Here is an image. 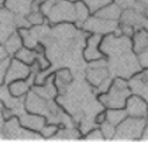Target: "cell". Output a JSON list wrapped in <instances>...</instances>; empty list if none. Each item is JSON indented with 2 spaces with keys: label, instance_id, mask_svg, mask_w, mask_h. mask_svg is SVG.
<instances>
[{
  "label": "cell",
  "instance_id": "obj_1",
  "mask_svg": "<svg viewBox=\"0 0 148 142\" xmlns=\"http://www.w3.org/2000/svg\"><path fill=\"white\" fill-rule=\"evenodd\" d=\"M148 127L147 117H127L117 125L116 139H141Z\"/></svg>",
  "mask_w": 148,
  "mask_h": 142
},
{
  "label": "cell",
  "instance_id": "obj_2",
  "mask_svg": "<svg viewBox=\"0 0 148 142\" xmlns=\"http://www.w3.org/2000/svg\"><path fill=\"white\" fill-rule=\"evenodd\" d=\"M51 24H61V23H75L78 21L75 3L68 0H55L54 6L47 16Z\"/></svg>",
  "mask_w": 148,
  "mask_h": 142
},
{
  "label": "cell",
  "instance_id": "obj_3",
  "mask_svg": "<svg viewBox=\"0 0 148 142\" xmlns=\"http://www.w3.org/2000/svg\"><path fill=\"white\" fill-rule=\"evenodd\" d=\"M133 93L130 87H119L116 85H112L110 90L107 93H103L99 97V101L106 109H124L125 101Z\"/></svg>",
  "mask_w": 148,
  "mask_h": 142
},
{
  "label": "cell",
  "instance_id": "obj_4",
  "mask_svg": "<svg viewBox=\"0 0 148 142\" xmlns=\"http://www.w3.org/2000/svg\"><path fill=\"white\" fill-rule=\"evenodd\" d=\"M117 27H119V21L100 18L97 16L89 17L83 23V28L86 31H92L93 34H102V35H107V34L113 33Z\"/></svg>",
  "mask_w": 148,
  "mask_h": 142
},
{
  "label": "cell",
  "instance_id": "obj_5",
  "mask_svg": "<svg viewBox=\"0 0 148 142\" xmlns=\"http://www.w3.org/2000/svg\"><path fill=\"white\" fill-rule=\"evenodd\" d=\"M125 110L130 117H148V101L145 97L133 93L125 101Z\"/></svg>",
  "mask_w": 148,
  "mask_h": 142
},
{
  "label": "cell",
  "instance_id": "obj_6",
  "mask_svg": "<svg viewBox=\"0 0 148 142\" xmlns=\"http://www.w3.org/2000/svg\"><path fill=\"white\" fill-rule=\"evenodd\" d=\"M31 73V68L30 65L24 63L21 61H18L17 58L13 56L12 65L7 70V75L4 77V82H3V86H7L9 83H12L14 80H18V79H27Z\"/></svg>",
  "mask_w": 148,
  "mask_h": 142
},
{
  "label": "cell",
  "instance_id": "obj_7",
  "mask_svg": "<svg viewBox=\"0 0 148 142\" xmlns=\"http://www.w3.org/2000/svg\"><path fill=\"white\" fill-rule=\"evenodd\" d=\"M102 41H103V35L102 34H92L90 37L88 38V42H86V48L83 51V58L92 62V61H96V59H102L104 54H103L102 48Z\"/></svg>",
  "mask_w": 148,
  "mask_h": 142
},
{
  "label": "cell",
  "instance_id": "obj_8",
  "mask_svg": "<svg viewBox=\"0 0 148 142\" xmlns=\"http://www.w3.org/2000/svg\"><path fill=\"white\" fill-rule=\"evenodd\" d=\"M24 107H25V110H27V113L42 114V115L49 110L48 109V103H47V100L44 97H41L40 94H37L33 89L25 94Z\"/></svg>",
  "mask_w": 148,
  "mask_h": 142
},
{
  "label": "cell",
  "instance_id": "obj_9",
  "mask_svg": "<svg viewBox=\"0 0 148 142\" xmlns=\"http://www.w3.org/2000/svg\"><path fill=\"white\" fill-rule=\"evenodd\" d=\"M20 124L24 130L27 131H33V132H38L42 130V127L47 124V117L42 114H33V113H27L21 117H18Z\"/></svg>",
  "mask_w": 148,
  "mask_h": 142
},
{
  "label": "cell",
  "instance_id": "obj_10",
  "mask_svg": "<svg viewBox=\"0 0 148 142\" xmlns=\"http://www.w3.org/2000/svg\"><path fill=\"white\" fill-rule=\"evenodd\" d=\"M34 0H4L3 7L13 11L16 16H28L33 9Z\"/></svg>",
  "mask_w": 148,
  "mask_h": 142
},
{
  "label": "cell",
  "instance_id": "obj_11",
  "mask_svg": "<svg viewBox=\"0 0 148 142\" xmlns=\"http://www.w3.org/2000/svg\"><path fill=\"white\" fill-rule=\"evenodd\" d=\"M107 77H109L107 66H89V69L86 72L88 82L95 87H99Z\"/></svg>",
  "mask_w": 148,
  "mask_h": 142
},
{
  "label": "cell",
  "instance_id": "obj_12",
  "mask_svg": "<svg viewBox=\"0 0 148 142\" xmlns=\"http://www.w3.org/2000/svg\"><path fill=\"white\" fill-rule=\"evenodd\" d=\"M121 14H123L121 7L117 3H109L95 11V16L100 18H106V20H113V21H120Z\"/></svg>",
  "mask_w": 148,
  "mask_h": 142
},
{
  "label": "cell",
  "instance_id": "obj_13",
  "mask_svg": "<svg viewBox=\"0 0 148 142\" xmlns=\"http://www.w3.org/2000/svg\"><path fill=\"white\" fill-rule=\"evenodd\" d=\"M31 89H33V85H31L27 79H18V80H14V82H12V83L7 85L9 94L14 98L25 96Z\"/></svg>",
  "mask_w": 148,
  "mask_h": 142
},
{
  "label": "cell",
  "instance_id": "obj_14",
  "mask_svg": "<svg viewBox=\"0 0 148 142\" xmlns=\"http://www.w3.org/2000/svg\"><path fill=\"white\" fill-rule=\"evenodd\" d=\"M55 73L51 75L48 77L47 83L41 85V86H33V90H34L37 94H40L41 97H44L45 100H52V98L57 96V87H55Z\"/></svg>",
  "mask_w": 148,
  "mask_h": 142
},
{
  "label": "cell",
  "instance_id": "obj_15",
  "mask_svg": "<svg viewBox=\"0 0 148 142\" xmlns=\"http://www.w3.org/2000/svg\"><path fill=\"white\" fill-rule=\"evenodd\" d=\"M145 49H148V30L140 28L137 30L133 37V51L134 54H141Z\"/></svg>",
  "mask_w": 148,
  "mask_h": 142
},
{
  "label": "cell",
  "instance_id": "obj_16",
  "mask_svg": "<svg viewBox=\"0 0 148 142\" xmlns=\"http://www.w3.org/2000/svg\"><path fill=\"white\" fill-rule=\"evenodd\" d=\"M4 45V48L7 49V52L10 55H14L18 49H21L24 46V41H23V37H21V34L18 33V31H14V33L3 42Z\"/></svg>",
  "mask_w": 148,
  "mask_h": 142
},
{
  "label": "cell",
  "instance_id": "obj_17",
  "mask_svg": "<svg viewBox=\"0 0 148 142\" xmlns=\"http://www.w3.org/2000/svg\"><path fill=\"white\" fill-rule=\"evenodd\" d=\"M35 52H37V51H34V49H31V48H28V46L24 45L23 48L18 49L13 56L17 58L18 61H21V62H24V63H27V65L31 66L33 63H35V61H37V55H35Z\"/></svg>",
  "mask_w": 148,
  "mask_h": 142
},
{
  "label": "cell",
  "instance_id": "obj_18",
  "mask_svg": "<svg viewBox=\"0 0 148 142\" xmlns=\"http://www.w3.org/2000/svg\"><path fill=\"white\" fill-rule=\"evenodd\" d=\"M106 114H107V121L116 127L128 117L125 109H106Z\"/></svg>",
  "mask_w": 148,
  "mask_h": 142
},
{
  "label": "cell",
  "instance_id": "obj_19",
  "mask_svg": "<svg viewBox=\"0 0 148 142\" xmlns=\"http://www.w3.org/2000/svg\"><path fill=\"white\" fill-rule=\"evenodd\" d=\"M75 9H76L78 23H80V24H83V23L90 17V9H89V6H86L82 0L75 1Z\"/></svg>",
  "mask_w": 148,
  "mask_h": 142
},
{
  "label": "cell",
  "instance_id": "obj_20",
  "mask_svg": "<svg viewBox=\"0 0 148 142\" xmlns=\"http://www.w3.org/2000/svg\"><path fill=\"white\" fill-rule=\"evenodd\" d=\"M121 24H131V25H136L138 23L143 21V16L136 13L134 10H124L123 14H121Z\"/></svg>",
  "mask_w": 148,
  "mask_h": 142
},
{
  "label": "cell",
  "instance_id": "obj_21",
  "mask_svg": "<svg viewBox=\"0 0 148 142\" xmlns=\"http://www.w3.org/2000/svg\"><path fill=\"white\" fill-rule=\"evenodd\" d=\"M100 130H102L103 135H104V139H113L116 137L117 127L113 125L112 122H109V121H104L103 124H100Z\"/></svg>",
  "mask_w": 148,
  "mask_h": 142
},
{
  "label": "cell",
  "instance_id": "obj_22",
  "mask_svg": "<svg viewBox=\"0 0 148 142\" xmlns=\"http://www.w3.org/2000/svg\"><path fill=\"white\" fill-rule=\"evenodd\" d=\"M44 18H45V16H44V13H42L41 10L31 11V13L27 16V20H28V23H30L31 25H34V27L41 25V24L44 23Z\"/></svg>",
  "mask_w": 148,
  "mask_h": 142
},
{
  "label": "cell",
  "instance_id": "obj_23",
  "mask_svg": "<svg viewBox=\"0 0 148 142\" xmlns=\"http://www.w3.org/2000/svg\"><path fill=\"white\" fill-rule=\"evenodd\" d=\"M58 130H59L58 125L47 122L45 125L42 127V130L40 131V137H42V138H52V137H55L58 134Z\"/></svg>",
  "mask_w": 148,
  "mask_h": 142
},
{
  "label": "cell",
  "instance_id": "obj_24",
  "mask_svg": "<svg viewBox=\"0 0 148 142\" xmlns=\"http://www.w3.org/2000/svg\"><path fill=\"white\" fill-rule=\"evenodd\" d=\"M12 61H13V56H7V58H4V59H0V83L3 85V82H4V77L7 75V70H9V68L12 65Z\"/></svg>",
  "mask_w": 148,
  "mask_h": 142
},
{
  "label": "cell",
  "instance_id": "obj_25",
  "mask_svg": "<svg viewBox=\"0 0 148 142\" xmlns=\"http://www.w3.org/2000/svg\"><path fill=\"white\" fill-rule=\"evenodd\" d=\"M55 79L61 85H69L72 82V75L68 69H59L57 73H55Z\"/></svg>",
  "mask_w": 148,
  "mask_h": 142
},
{
  "label": "cell",
  "instance_id": "obj_26",
  "mask_svg": "<svg viewBox=\"0 0 148 142\" xmlns=\"http://www.w3.org/2000/svg\"><path fill=\"white\" fill-rule=\"evenodd\" d=\"M83 138L86 139H99V141H103L104 139V135L100 128H93L92 131H89L86 135H83Z\"/></svg>",
  "mask_w": 148,
  "mask_h": 142
},
{
  "label": "cell",
  "instance_id": "obj_27",
  "mask_svg": "<svg viewBox=\"0 0 148 142\" xmlns=\"http://www.w3.org/2000/svg\"><path fill=\"white\" fill-rule=\"evenodd\" d=\"M35 63L38 65V69L40 70H47L48 68H49V61L47 59L45 56H44V54H38L37 55V61H35Z\"/></svg>",
  "mask_w": 148,
  "mask_h": 142
},
{
  "label": "cell",
  "instance_id": "obj_28",
  "mask_svg": "<svg viewBox=\"0 0 148 142\" xmlns=\"http://www.w3.org/2000/svg\"><path fill=\"white\" fill-rule=\"evenodd\" d=\"M120 27H121V30H123V35L128 37V38H133V37H134V34H136L134 25H131V24H121Z\"/></svg>",
  "mask_w": 148,
  "mask_h": 142
},
{
  "label": "cell",
  "instance_id": "obj_29",
  "mask_svg": "<svg viewBox=\"0 0 148 142\" xmlns=\"http://www.w3.org/2000/svg\"><path fill=\"white\" fill-rule=\"evenodd\" d=\"M138 62H140V65H141L143 69L148 68V49H145L141 54H138Z\"/></svg>",
  "mask_w": 148,
  "mask_h": 142
},
{
  "label": "cell",
  "instance_id": "obj_30",
  "mask_svg": "<svg viewBox=\"0 0 148 142\" xmlns=\"http://www.w3.org/2000/svg\"><path fill=\"white\" fill-rule=\"evenodd\" d=\"M104 121H107V114H106V110L102 111V113H99L97 115H96V118H95V122L96 124H103Z\"/></svg>",
  "mask_w": 148,
  "mask_h": 142
},
{
  "label": "cell",
  "instance_id": "obj_31",
  "mask_svg": "<svg viewBox=\"0 0 148 142\" xmlns=\"http://www.w3.org/2000/svg\"><path fill=\"white\" fill-rule=\"evenodd\" d=\"M138 3H141V4H144V6H148V0H136Z\"/></svg>",
  "mask_w": 148,
  "mask_h": 142
},
{
  "label": "cell",
  "instance_id": "obj_32",
  "mask_svg": "<svg viewBox=\"0 0 148 142\" xmlns=\"http://www.w3.org/2000/svg\"><path fill=\"white\" fill-rule=\"evenodd\" d=\"M44 1H48V0H40V3H44Z\"/></svg>",
  "mask_w": 148,
  "mask_h": 142
},
{
  "label": "cell",
  "instance_id": "obj_33",
  "mask_svg": "<svg viewBox=\"0 0 148 142\" xmlns=\"http://www.w3.org/2000/svg\"><path fill=\"white\" fill-rule=\"evenodd\" d=\"M147 16H148V10H147Z\"/></svg>",
  "mask_w": 148,
  "mask_h": 142
},
{
  "label": "cell",
  "instance_id": "obj_34",
  "mask_svg": "<svg viewBox=\"0 0 148 142\" xmlns=\"http://www.w3.org/2000/svg\"><path fill=\"white\" fill-rule=\"evenodd\" d=\"M147 25H148V24H147Z\"/></svg>",
  "mask_w": 148,
  "mask_h": 142
}]
</instances>
